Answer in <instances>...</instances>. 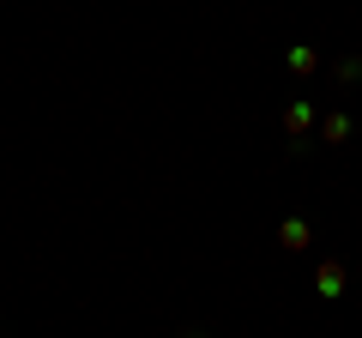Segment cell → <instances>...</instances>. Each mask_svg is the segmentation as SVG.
Instances as JSON below:
<instances>
[{
	"label": "cell",
	"mask_w": 362,
	"mask_h": 338,
	"mask_svg": "<svg viewBox=\"0 0 362 338\" xmlns=\"http://www.w3.org/2000/svg\"><path fill=\"white\" fill-rule=\"evenodd\" d=\"M308 127H314V109H308V103H290V109H284V133H290V151H302V145H308Z\"/></svg>",
	"instance_id": "obj_1"
},
{
	"label": "cell",
	"mask_w": 362,
	"mask_h": 338,
	"mask_svg": "<svg viewBox=\"0 0 362 338\" xmlns=\"http://www.w3.org/2000/svg\"><path fill=\"white\" fill-rule=\"evenodd\" d=\"M314 290H320L326 302L344 296V260H320V266H314Z\"/></svg>",
	"instance_id": "obj_2"
},
{
	"label": "cell",
	"mask_w": 362,
	"mask_h": 338,
	"mask_svg": "<svg viewBox=\"0 0 362 338\" xmlns=\"http://www.w3.org/2000/svg\"><path fill=\"white\" fill-rule=\"evenodd\" d=\"M278 242H284L290 254H302V247L314 242V230H308V223H302V218H284V230H278Z\"/></svg>",
	"instance_id": "obj_3"
},
{
	"label": "cell",
	"mask_w": 362,
	"mask_h": 338,
	"mask_svg": "<svg viewBox=\"0 0 362 338\" xmlns=\"http://www.w3.org/2000/svg\"><path fill=\"white\" fill-rule=\"evenodd\" d=\"M320 139H326V145H344V139H350V115H326V121H320Z\"/></svg>",
	"instance_id": "obj_4"
},
{
	"label": "cell",
	"mask_w": 362,
	"mask_h": 338,
	"mask_svg": "<svg viewBox=\"0 0 362 338\" xmlns=\"http://www.w3.org/2000/svg\"><path fill=\"white\" fill-rule=\"evenodd\" d=\"M314 66H320V54H314L308 42H302V49H290V73H314Z\"/></svg>",
	"instance_id": "obj_5"
},
{
	"label": "cell",
	"mask_w": 362,
	"mask_h": 338,
	"mask_svg": "<svg viewBox=\"0 0 362 338\" xmlns=\"http://www.w3.org/2000/svg\"><path fill=\"white\" fill-rule=\"evenodd\" d=\"M338 78H344V85H356V78H362V61H356V54H350V61H338Z\"/></svg>",
	"instance_id": "obj_6"
},
{
	"label": "cell",
	"mask_w": 362,
	"mask_h": 338,
	"mask_svg": "<svg viewBox=\"0 0 362 338\" xmlns=\"http://www.w3.org/2000/svg\"><path fill=\"white\" fill-rule=\"evenodd\" d=\"M181 338H206V332H181Z\"/></svg>",
	"instance_id": "obj_7"
}]
</instances>
